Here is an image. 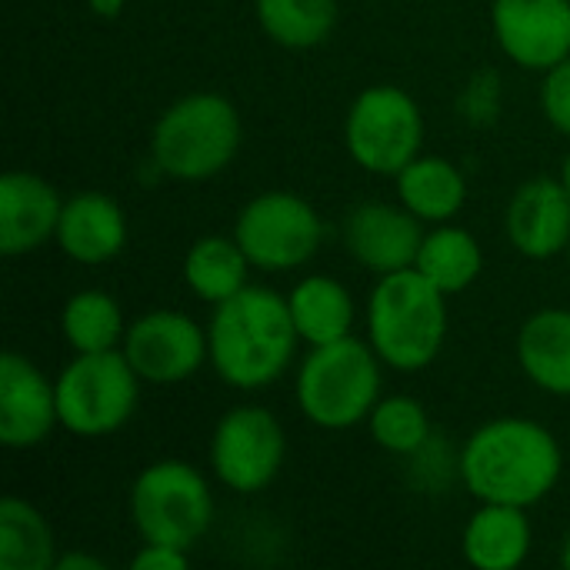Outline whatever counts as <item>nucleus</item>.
<instances>
[{
  "label": "nucleus",
  "instance_id": "10",
  "mask_svg": "<svg viewBox=\"0 0 570 570\" xmlns=\"http://www.w3.org/2000/svg\"><path fill=\"white\" fill-rule=\"evenodd\" d=\"M287 438L281 421L261 404L230 407L210 434L214 478L234 494L264 491L284 468Z\"/></svg>",
  "mask_w": 570,
  "mask_h": 570
},
{
  "label": "nucleus",
  "instance_id": "32",
  "mask_svg": "<svg viewBox=\"0 0 570 570\" xmlns=\"http://www.w3.org/2000/svg\"><path fill=\"white\" fill-rule=\"evenodd\" d=\"M561 184L568 187V194H570V154L564 157V164H561Z\"/></svg>",
  "mask_w": 570,
  "mask_h": 570
},
{
  "label": "nucleus",
  "instance_id": "16",
  "mask_svg": "<svg viewBox=\"0 0 570 570\" xmlns=\"http://www.w3.org/2000/svg\"><path fill=\"white\" fill-rule=\"evenodd\" d=\"M63 197L33 170H7L0 177V250L23 257L57 237Z\"/></svg>",
  "mask_w": 570,
  "mask_h": 570
},
{
  "label": "nucleus",
  "instance_id": "4",
  "mask_svg": "<svg viewBox=\"0 0 570 570\" xmlns=\"http://www.w3.org/2000/svg\"><path fill=\"white\" fill-rule=\"evenodd\" d=\"M244 140L237 107L210 90L174 100L150 130V157L160 174L187 184L224 174Z\"/></svg>",
  "mask_w": 570,
  "mask_h": 570
},
{
  "label": "nucleus",
  "instance_id": "12",
  "mask_svg": "<svg viewBox=\"0 0 570 570\" xmlns=\"http://www.w3.org/2000/svg\"><path fill=\"white\" fill-rule=\"evenodd\" d=\"M501 53L521 70H551L570 57V0H491Z\"/></svg>",
  "mask_w": 570,
  "mask_h": 570
},
{
  "label": "nucleus",
  "instance_id": "26",
  "mask_svg": "<svg viewBox=\"0 0 570 570\" xmlns=\"http://www.w3.org/2000/svg\"><path fill=\"white\" fill-rule=\"evenodd\" d=\"M261 30L287 50L321 47L337 23V0H254Z\"/></svg>",
  "mask_w": 570,
  "mask_h": 570
},
{
  "label": "nucleus",
  "instance_id": "30",
  "mask_svg": "<svg viewBox=\"0 0 570 570\" xmlns=\"http://www.w3.org/2000/svg\"><path fill=\"white\" fill-rule=\"evenodd\" d=\"M57 570H104V561L100 558H90V554H77V551H70V554H63V558H57Z\"/></svg>",
  "mask_w": 570,
  "mask_h": 570
},
{
  "label": "nucleus",
  "instance_id": "18",
  "mask_svg": "<svg viewBox=\"0 0 570 570\" xmlns=\"http://www.w3.org/2000/svg\"><path fill=\"white\" fill-rule=\"evenodd\" d=\"M534 544V528L528 508L514 504H481L461 538L464 561L478 570H518Z\"/></svg>",
  "mask_w": 570,
  "mask_h": 570
},
{
  "label": "nucleus",
  "instance_id": "24",
  "mask_svg": "<svg viewBox=\"0 0 570 570\" xmlns=\"http://www.w3.org/2000/svg\"><path fill=\"white\" fill-rule=\"evenodd\" d=\"M57 541L50 521L23 498L0 501V570H50Z\"/></svg>",
  "mask_w": 570,
  "mask_h": 570
},
{
  "label": "nucleus",
  "instance_id": "1",
  "mask_svg": "<svg viewBox=\"0 0 570 570\" xmlns=\"http://www.w3.org/2000/svg\"><path fill=\"white\" fill-rule=\"evenodd\" d=\"M564 454L558 438L528 417L481 424L461 448L458 474L478 504H541L561 481Z\"/></svg>",
  "mask_w": 570,
  "mask_h": 570
},
{
  "label": "nucleus",
  "instance_id": "7",
  "mask_svg": "<svg viewBox=\"0 0 570 570\" xmlns=\"http://www.w3.org/2000/svg\"><path fill=\"white\" fill-rule=\"evenodd\" d=\"M53 384L60 428L73 438H107L134 417L144 381L124 351H100L73 354Z\"/></svg>",
  "mask_w": 570,
  "mask_h": 570
},
{
  "label": "nucleus",
  "instance_id": "34",
  "mask_svg": "<svg viewBox=\"0 0 570 570\" xmlns=\"http://www.w3.org/2000/svg\"><path fill=\"white\" fill-rule=\"evenodd\" d=\"M564 257H568V267H570V244H568V250H564Z\"/></svg>",
  "mask_w": 570,
  "mask_h": 570
},
{
  "label": "nucleus",
  "instance_id": "11",
  "mask_svg": "<svg viewBox=\"0 0 570 570\" xmlns=\"http://www.w3.org/2000/svg\"><path fill=\"white\" fill-rule=\"evenodd\" d=\"M120 351L137 377L157 387L184 384L210 361L207 327L180 311H150L137 317L127 324Z\"/></svg>",
  "mask_w": 570,
  "mask_h": 570
},
{
  "label": "nucleus",
  "instance_id": "2",
  "mask_svg": "<svg viewBox=\"0 0 570 570\" xmlns=\"http://www.w3.org/2000/svg\"><path fill=\"white\" fill-rule=\"evenodd\" d=\"M297 327L287 297L271 287H244L214 304L207 347L217 377L237 391H261L281 381L297 351Z\"/></svg>",
  "mask_w": 570,
  "mask_h": 570
},
{
  "label": "nucleus",
  "instance_id": "14",
  "mask_svg": "<svg viewBox=\"0 0 570 570\" xmlns=\"http://www.w3.org/2000/svg\"><path fill=\"white\" fill-rule=\"evenodd\" d=\"M424 234V220H417L404 204H361L344 224L351 257L377 277L414 267Z\"/></svg>",
  "mask_w": 570,
  "mask_h": 570
},
{
  "label": "nucleus",
  "instance_id": "19",
  "mask_svg": "<svg viewBox=\"0 0 570 570\" xmlns=\"http://www.w3.org/2000/svg\"><path fill=\"white\" fill-rule=\"evenodd\" d=\"M518 364L538 391L570 397V311L544 307L521 324Z\"/></svg>",
  "mask_w": 570,
  "mask_h": 570
},
{
  "label": "nucleus",
  "instance_id": "8",
  "mask_svg": "<svg viewBox=\"0 0 570 570\" xmlns=\"http://www.w3.org/2000/svg\"><path fill=\"white\" fill-rule=\"evenodd\" d=\"M424 144V114L417 100L394 87H364L344 117V147L357 167L377 177H397Z\"/></svg>",
  "mask_w": 570,
  "mask_h": 570
},
{
  "label": "nucleus",
  "instance_id": "13",
  "mask_svg": "<svg viewBox=\"0 0 570 570\" xmlns=\"http://www.w3.org/2000/svg\"><path fill=\"white\" fill-rule=\"evenodd\" d=\"M60 428L57 384L17 351L0 357V444L30 451Z\"/></svg>",
  "mask_w": 570,
  "mask_h": 570
},
{
  "label": "nucleus",
  "instance_id": "31",
  "mask_svg": "<svg viewBox=\"0 0 570 570\" xmlns=\"http://www.w3.org/2000/svg\"><path fill=\"white\" fill-rule=\"evenodd\" d=\"M87 7H90V13H94V17H100V20H114V17H120V13H124L127 0H87Z\"/></svg>",
  "mask_w": 570,
  "mask_h": 570
},
{
  "label": "nucleus",
  "instance_id": "28",
  "mask_svg": "<svg viewBox=\"0 0 570 570\" xmlns=\"http://www.w3.org/2000/svg\"><path fill=\"white\" fill-rule=\"evenodd\" d=\"M541 110L548 117V124L570 137V57L561 63H554L551 70H544V83H541Z\"/></svg>",
  "mask_w": 570,
  "mask_h": 570
},
{
  "label": "nucleus",
  "instance_id": "23",
  "mask_svg": "<svg viewBox=\"0 0 570 570\" xmlns=\"http://www.w3.org/2000/svg\"><path fill=\"white\" fill-rule=\"evenodd\" d=\"M414 267L441 291V294H461L468 291L481 271H484V250L478 237L458 224H434L424 234V244L417 250Z\"/></svg>",
  "mask_w": 570,
  "mask_h": 570
},
{
  "label": "nucleus",
  "instance_id": "6",
  "mask_svg": "<svg viewBox=\"0 0 570 570\" xmlns=\"http://www.w3.org/2000/svg\"><path fill=\"white\" fill-rule=\"evenodd\" d=\"M130 521L147 544L190 551L214 521V491L194 464L154 461L130 488Z\"/></svg>",
  "mask_w": 570,
  "mask_h": 570
},
{
  "label": "nucleus",
  "instance_id": "33",
  "mask_svg": "<svg viewBox=\"0 0 570 570\" xmlns=\"http://www.w3.org/2000/svg\"><path fill=\"white\" fill-rule=\"evenodd\" d=\"M561 564L570 570V534H568V541H564V551H561Z\"/></svg>",
  "mask_w": 570,
  "mask_h": 570
},
{
  "label": "nucleus",
  "instance_id": "20",
  "mask_svg": "<svg viewBox=\"0 0 570 570\" xmlns=\"http://www.w3.org/2000/svg\"><path fill=\"white\" fill-rule=\"evenodd\" d=\"M394 180L401 204L424 224H451L468 204L464 174L438 154H417Z\"/></svg>",
  "mask_w": 570,
  "mask_h": 570
},
{
  "label": "nucleus",
  "instance_id": "29",
  "mask_svg": "<svg viewBox=\"0 0 570 570\" xmlns=\"http://www.w3.org/2000/svg\"><path fill=\"white\" fill-rule=\"evenodd\" d=\"M134 570H184L187 568V551L174 544H147L134 554Z\"/></svg>",
  "mask_w": 570,
  "mask_h": 570
},
{
  "label": "nucleus",
  "instance_id": "22",
  "mask_svg": "<svg viewBox=\"0 0 570 570\" xmlns=\"http://www.w3.org/2000/svg\"><path fill=\"white\" fill-rule=\"evenodd\" d=\"M250 261L244 254V247L237 244V237H200L194 240V247L184 257V284L187 291L204 301V304H224L227 297H234L237 291L247 287V274H250Z\"/></svg>",
  "mask_w": 570,
  "mask_h": 570
},
{
  "label": "nucleus",
  "instance_id": "15",
  "mask_svg": "<svg viewBox=\"0 0 570 570\" xmlns=\"http://www.w3.org/2000/svg\"><path fill=\"white\" fill-rule=\"evenodd\" d=\"M504 234L528 261H551L570 244V194L561 177L524 180L504 210Z\"/></svg>",
  "mask_w": 570,
  "mask_h": 570
},
{
  "label": "nucleus",
  "instance_id": "5",
  "mask_svg": "<svg viewBox=\"0 0 570 570\" xmlns=\"http://www.w3.org/2000/svg\"><path fill=\"white\" fill-rule=\"evenodd\" d=\"M381 364L371 341L354 334L311 347L294 384L301 414L324 431L357 428L381 401Z\"/></svg>",
  "mask_w": 570,
  "mask_h": 570
},
{
  "label": "nucleus",
  "instance_id": "25",
  "mask_svg": "<svg viewBox=\"0 0 570 570\" xmlns=\"http://www.w3.org/2000/svg\"><path fill=\"white\" fill-rule=\"evenodd\" d=\"M60 331L73 354H100L120 351L127 321L117 297L107 291H77L60 311Z\"/></svg>",
  "mask_w": 570,
  "mask_h": 570
},
{
  "label": "nucleus",
  "instance_id": "21",
  "mask_svg": "<svg viewBox=\"0 0 570 570\" xmlns=\"http://www.w3.org/2000/svg\"><path fill=\"white\" fill-rule=\"evenodd\" d=\"M287 307H291L301 341H307L311 347L351 337L354 297L331 274H311V277L297 281L287 294Z\"/></svg>",
  "mask_w": 570,
  "mask_h": 570
},
{
  "label": "nucleus",
  "instance_id": "9",
  "mask_svg": "<svg viewBox=\"0 0 570 570\" xmlns=\"http://www.w3.org/2000/svg\"><path fill=\"white\" fill-rule=\"evenodd\" d=\"M234 237L254 267L294 271L321 250L324 224L307 197L294 190H264L240 207Z\"/></svg>",
  "mask_w": 570,
  "mask_h": 570
},
{
  "label": "nucleus",
  "instance_id": "27",
  "mask_svg": "<svg viewBox=\"0 0 570 570\" xmlns=\"http://www.w3.org/2000/svg\"><path fill=\"white\" fill-rule=\"evenodd\" d=\"M371 438L377 448L391 451V454H417L428 438H431V417L428 407L411 397V394H394V397H381L367 417Z\"/></svg>",
  "mask_w": 570,
  "mask_h": 570
},
{
  "label": "nucleus",
  "instance_id": "17",
  "mask_svg": "<svg viewBox=\"0 0 570 570\" xmlns=\"http://www.w3.org/2000/svg\"><path fill=\"white\" fill-rule=\"evenodd\" d=\"M127 214L104 190H77L63 200L57 224V247L83 267L110 264L127 247Z\"/></svg>",
  "mask_w": 570,
  "mask_h": 570
},
{
  "label": "nucleus",
  "instance_id": "3",
  "mask_svg": "<svg viewBox=\"0 0 570 570\" xmlns=\"http://www.w3.org/2000/svg\"><path fill=\"white\" fill-rule=\"evenodd\" d=\"M367 341L401 374L431 367L448 341V294L417 267L377 277L367 297Z\"/></svg>",
  "mask_w": 570,
  "mask_h": 570
}]
</instances>
